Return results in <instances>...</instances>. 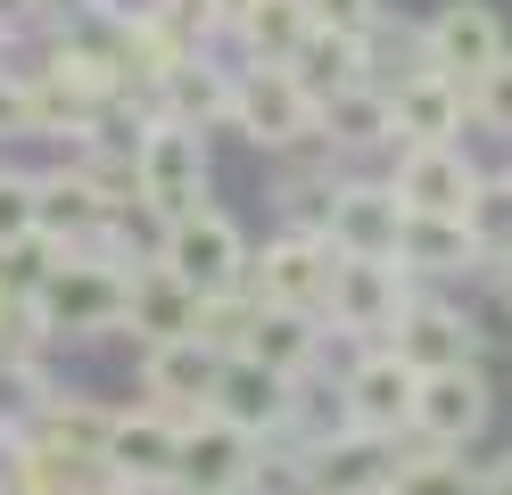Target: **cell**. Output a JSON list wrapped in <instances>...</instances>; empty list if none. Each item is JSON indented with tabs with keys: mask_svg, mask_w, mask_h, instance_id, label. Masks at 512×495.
<instances>
[{
	"mask_svg": "<svg viewBox=\"0 0 512 495\" xmlns=\"http://www.w3.org/2000/svg\"><path fill=\"white\" fill-rule=\"evenodd\" d=\"M25 314H34L42 339H100L124 330V273L100 256H58L42 264V281L25 289Z\"/></svg>",
	"mask_w": 512,
	"mask_h": 495,
	"instance_id": "obj_1",
	"label": "cell"
},
{
	"mask_svg": "<svg viewBox=\"0 0 512 495\" xmlns=\"http://www.w3.org/2000/svg\"><path fill=\"white\" fill-rule=\"evenodd\" d=\"M133 198L149 215H190V207H207V141L190 124L174 116H157L141 141H133Z\"/></svg>",
	"mask_w": 512,
	"mask_h": 495,
	"instance_id": "obj_2",
	"label": "cell"
},
{
	"mask_svg": "<svg viewBox=\"0 0 512 495\" xmlns=\"http://www.w3.org/2000/svg\"><path fill=\"white\" fill-rule=\"evenodd\" d=\"M157 264H166L182 289L223 297V289H240V281H248V240H240V223H232V215L190 207V215L166 223V248H157Z\"/></svg>",
	"mask_w": 512,
	"mask_h": 495,
	"instance_id": "obj_3",
	"label": "cell"
},
{
	"mask_svg": "<svg viewBox=\"0 0 512 495\" xmlns=\"http://www.w3.org/2000/svg\"><path fill=\"white\" fill-rule=\"evenodd\" d=\"M232 132H248L256 149H306L314 141V91L290 75V66L256 58L248 75L232 83V116H223Z\"/></svg>",
	"mask_w": 512,
	"mask_h": 495,
	"instance_id": "obj_4",
	"label": "cell"
},
{
	"mask_svg": "<svg viewBox=\"0 0 512 495\" xmlns=\"http://www.w3.org/2000/svg\"><path fill=\"white\" fill-rule=\"evenodd\" d=\"M488 413H496V388H488V372L471 355L438 363V372H413V429L430 446H471L488 429Z\"/></svg>",
	"mask_w": 512,
	"mask_h": 495,
	"instance_id": "obj_5",
	"label": "cell"
},
{
	"mask_svg": "<svg viewBox=\"0 0 512 495\" xmlns=\"http://www.w3.org/2000/svg\"><path fill=\"white\" fill-rule=\"evenodd\" d=\"M405 306V264L397 256H331V289L323 314L347 339H389V322Z\"/></svg>",
	"mask_w": 512,
	"mask_h": 495,
	"instance_id": "obj_6",
	"label": "cell"
},
{
	"mask_svg": "<svg viewBox=\"0 0 512 495\" xmlns=\"http://www.w3.org/2000/svg\"><path fill=\"white\" fill-rule=\"evenodd\" d=\"M248 471H256L248 429H232L223 413H190L182 421V446H174V487L182 495H232V487H248Z\"/></svg>",
	"mask_w": 512,
	"mask_h": 495,
	"instance_id": "obj_7",
	"label": "cell"
},
{
	"mask_svg": "<svg viewBox=\"0 0 512 495\" xmlns=\"http://www.w3.org/2000/svg\"><path fill=\"white\" fill-rule=\"evenodd\" d=\"M290 405H298V380L265 372L256 355H223V372H215V388H207V413H223L232 429H248V438L290 429Z\"/></svg>",
	"mask_w": 512,
	"mask_h": 495,
	"instance_id": "obj_8",
	"label": "cell"
},
{
	"mask_svg": "<svg viewBox=\"0 0 512 495\" xmlns=\"http://www.w3.org/2000/svg\"><path fill=\"white\" fill-rule=\"evenodd\" d=\"M331 240L323 231H281L256 264V306H298V314H323V289H331Z\"/></svg>",
	"mask_w": 512,
	"mask_h": 495,
	"instance_id": "obj_9",
	"label": "cell"
},
{
	"mask_svg": "<svg viewBox=\"0 0 512 495\" xmlns=\"http://www.w3.org/2000/svg\"><path fill=\"white\" fill-rule=\"evenodd\" d=\"M389 190H397L405 215H463L471 190H479V174H471V157L455 141H413L397 157V182Z\"/></svg>",
	"mask_w": 512,
	"mask_h": 495,
	"instance_id": "obj_10",
	"label": "cell"
},
{
	"mask_svg": "<svg viewBox=\"0 0 512 495\" xmlns=\"http://www.w3.org/2000/svg\"><path fill=\"white\" fill-rule=\"evenodd\" d=\"M488 58H504V25L488 0H446V9L422 25V66H438V75L471 83Z\"/></svg>",
	"mask_w": 512,
	"mask_h": 495,
	"instance_id": "obj_11",
	"label": "cell"
},
{
	"mask_svg": "<svg viewBox=\"0 0 512 495\" xmlns=\"http://www.w3.org/2000/svg\"><path fill=\"white\" fill-rule=\"evenodd\" d=\"M174 446H182V421L166 405H149V413H116L108 421L100 462L116 479H133V487H174Z\"/></svg>",
	"mask_w": 512,
	"mask_h": 495,
	"instance_id": "obj_12",
	"label": "cell"
},
{
	"mask_svg": "<svg viewBox=\"0 0 512 495\" xmlns=\"http://www.w3.org/2000/svg\"><path fill=\"white\" fill-rule=\"evenodd\" d=\"M397 190H380V182H339L331 190V207H323V240L339 256H397Z\"/></svg>",
	"mask_w": 512,
	"mask_h": 495,
	"instance_id": "obj_13",
	"label": "cell"
},
{
	"mask_svg": "<svg viewBox=\"0 0 512 495\" xmlns=\"http://www.w3.org/2000/svg\"><path fill=\"white\" fill-rule=\"evenodd\" d=\"M215 372H223V347L199 339V330H182V339H149V355H141V388L157 396V405H190V413H207Z\"/></svg>",
	"mask_w": 512,
	"mask_h": 495,
	"instance_id": "obj_14",
	"label": "cell"
},
{
	"mask_svg": "<svg viewBox=\"0 0 512 495\" xmlns=\"http://www.w3.org/2000/svg\"><path fill=\"white\" fill-rule=\"evenodd\" d=\"M347 429H364V438H397V429H413V372L380 347L364 355L356 372H347Z\"/></svg>",
	"mask_w": 512,
	"mask_h": 495,
	"instance_id": "obj_15",
	"label": "cell"
},
{
	"mask_svg": "<svg viewBox=\"0 0 512 495\" xmlns=\"http://www.w3.org/2000/svg\"><path fill=\"white\" fill-rule=\"evenodd\" d=\"M389 132H405V149L413 141H455L463 132V83L438 75V66H413L389 91Z\"/></svg>",
	"mask_w": 512,
	"mask_h": 495,
	"instance_id": "obj_16",
	"label": "cell"
},
{
	"mask_svg": "<svg viewBox=\"0 0 512 495\" xmlns=\"http://www.w3.org/2000/svg\"><path fill=\"white\" fill-rule=\"evenodd\" d=\"M314 141H331V149H372V141H397V132H389V91H372L364 75H356V83L314 91Z\"/></svg>",
	"mask_w": 512,
	"mask_h": 495,
	"instance_id": "obj_17",
	"label": "cell"
},
{
	"mask_svg": "<svg viewBox=\"0 0 512 495\" xmlns=\"http://www.w3.org/2000/svg\"><path fill=\"white\" fill-rule=\"evenodd\" d=\"M389 355L405 372H438V363H463L471 355V322L455 306H397L389 322Z\"/></svg>",
	"mask_w": 512,
	"mask_h": 495,
	"instance_id": "obj_18",
	"label": "cell"
},
{
	"mask_svg": "<svg viewBox=\"0 0 512 495\" xmlns=\"http://www.w3.org/2000/svg\"><path fill=\"white\" fill-rule=\"evenodd\" d=\"M124 322L141 339H182V330H199V289H182L166 264H141V273H124Z\"/></svg>",
	"mask_w": 512,
	"mask_h": 495,
	"instance_id": "obj_19",
	"label": "cell"
},
{
	"mask_svg": "<svg viewBox=\"0 0 512 495\" xmlns=\"http://www.w3.org/2000/svg\"><path fill=\"white\" fill-rule=\"evenodd\" d=\"M232 355H256V363L281 372V380H306V363L323 355V330H314V314H298V306H256L248 339H240Z\"/></svg>",
	"mask_w": 512,
	"mask_h": 495,
	"instance_id": "obj_20",
	"label": "cell"
},
{
	"mask_svg": "<svg viewBox=\"0 0 512 495\" xmlns=\"http://www.w3.org/2000/svg\"><path fill=\"white\" fill-rule=\"evenodd\" d=\"M397 264L405 273H471V231L463 215H405L397 223Z\"/></svg>",
	"mask_w": 512,
	"mask_h": 495,
	"instance_id": "obj_21",
	"label": "cell"
},
{
	"mask_svg": "<svg viewBox=\"0 0 512 495\" xmlns=\"http://www.w3.org/2000/svg\"><path fill=\"white\" fill-rule=\"evenodd\" d=\"M157 91H166V116H174V124H190V132H207V124H223V116H232V75L199 66V50H190V58H174L166 75H157Z\"/></svg>",
	"mask_w": 512,
	"mask_h": 495,
	"instance_id": "obj_22",
	"label": "cell"
},
{
	"mask_svg": "<svg viewBox=\"0 0 512 495\" xmlns=\"http://www.w3.org/2000/svg\"><path fill=\"white\" fill-rule=\"evenodd\" d=\"M232 25H240V42L248 58H273V66H290V50L306 42V0H232Z\"/></svg>",
	"mask_w": 512,
	"mask_h": 495,
	"instance_id": "obj_23",
	"label": "cell"
},
{
	"mask_svg": "<svg viewBox=\"0 0 512 495\" xmlns=\"http://www.w3.org/2000/svg\"><path fill=\"white\" fill-rule=\"evenodd\" d=\"M463 231H471V256L479 264H512V174H479L471 207H463Z\"/></svg>",
	"mask_w": 512,
	"mask_h": 495,
	"instance_id": "obj_24",
	"label": "cell"
},
{
	"mask_svg": "<svg viewBox=\"0 0 512 495\" xmlns=\"http://www.w3.org/2000/svg\"><path fill=\"white\" fill-rule=\"evenodd\" d=\"M42 396H50V380L34 372V355H0V438H25Z\"/></svg>",
	"mask_w": 512,
	"mask_h": 495,
	"instance_id": "obj_25",
	"label": "cell"
},
{
	"mask_svg": "<svg viewBox=\"0 0 512 495\" xmlns=\"http://www.w3.org/2000/svg\"><path fill=\"white\" fill-rule=\"evenodd\" d=\"M380 479H389V495H471V471L455 462V446H430V454H413Z\"/></svg>",
	"mask_w": 512,
	"mask_h": 495,
	"instance_id": "obj_26",
	"label": "cell"
},
{
	"mask_svg": "<svg viewBox=\"0 0 512 495\" xmlns=\"http://www.w3.org/2000/svg\"><path fill=\"white\" fill-rule=\"evenodd\" d=\"M463 108L488 124V132H504V141H512V50H504V58H488V66L471 75V99H463Z\"/></svg>",
	"mask_w": 512,
	"mask_h": 495,
	"instance_id": "obj_27",
	"label": "cell"
},
{
	"mask_svg": "<svg viewBox=\"0 0 512 495\" xmlns=\"http://www.w3.org/2000/svg\"><path fill=\"white\" fill-rule=\"evenodd\" d=\"M149 17H157V25H166V33H174V42H182V50H199V42H207V33H215V25H232V0H157V9H149Z\"/></svg>",
	"mask_w": 512,
	"mask_h": 495,
	"instance_id": "obj_28",
	"label": "cell"
},
{
	"mask_svg": "<svg viewBox=\"0 0 512 495\" xmlns=\"http://www.w3.org/2000/svg\"><path fill=\"white\" fill-rule=\"evenodd\" d=\"M34 231V174H9L0 165V248H17Z\"/></svg>",
	"mask_w": 512,
	"mask_h": 495,
	"instance_id": "obj_29",
	"label": "cell"
},
{
	"mask_svg": "<svg viewBox=\"0 0 512 495\" xmlns=\"http://www.w3.org/2000/svg\"><path fill=\"white\" fill-rule=\"evenodd\" d=\"M306 17L331 25V33H372L380 25V0H306Z\"/></svg>",
	"mask_w": 512,
	"mask_h": 495,
	"instance_id": "obj_30",
	"label": "cell"
},
{
	"mask_svg": "<svg viewBox=\"0 0 512 495\" xmlns=\"http://www.w3.org/2000/svg\"><path fill=\"white\" fill-rule=\"evenodd\" d=\"M108 0H25V17L34 25H83V17H100Z\"/></svg>",
	"mask_w": 512,
	"mask_h": 495,
	"instance_id": "obj_31",
	"label": "cell"
},
{
	"mask_svg": "<svg viewBox=\"0 0 512 495\" xmlns=\"http://www.w3.org/2000/svg\"><path fill=\"white\" fill-rule=\"evenodd\" d=\"M75 495H157V487H133V479H116V471H108L100 487H75Z\"/></svg>",
	"mask_w": 512,
	"mask_h": 495,
	"instance_id": "obj_32",
	"label": "cell"
},
{
	"mask_svg": "<svg viewBox=\"0 0 512 495\" xmlns=\"http://www.w3.org/2000/svg\"><path fill=\"white\" fill-rule=\"evenodd\" d=\"M488 495H512V454L496 462V479H488Z\"/></svg>",
	"mask_w": 512,
	"mask_h": 495,
	"instance_id": "obj_33",
	"label": "cell"
},
{
	"mask_svg": "<svg viewBox=\"0 0 512 495\" xmlns=\"http://www.w3.org/2000/svg\"><path fill=\"white\" fill-rule=\"evenodd\" d=\"M347 495H389V479H364V487H347Z\"/></svg>",
	"mask_w": 512,
	"mask_h": 495,
	"instance_id": "obj_34",
	"label": "cell"
},
{
	"mask_svg": "<svg viewBox=\"0 0 512 495\" xmlns=\"http://www.w3.org/2000/svg\"><path fill=\"white\" fill-rule=\"evenodd\" d=\"M0 42H9V17H0Z\"/></svg>",
	"mask_w": 512,
	"mask_h": 495,
	"instance_id": "obj_35",
	"label": "cell"
}]
</instances>
